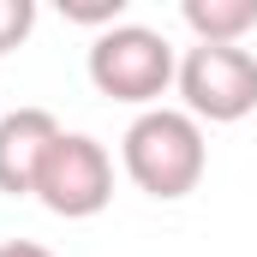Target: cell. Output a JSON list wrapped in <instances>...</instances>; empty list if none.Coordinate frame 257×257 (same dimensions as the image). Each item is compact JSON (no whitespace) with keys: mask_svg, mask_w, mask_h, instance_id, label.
I'll return each mask as SVG.
<instances>
[{"mask_svg":"<svg viewBox=\"0 0 257 257\" xmlns=\"http://www.w3.org/2000/svg\"><path fill=\"white\" fill-rule=\"evenodd\" d=\"M120 168L138 192L162 197H192L203 168H209V144H203V126H197L186 108H144L138 120L120 138Z\"/></svg>","mask_w":257,"mask_h":257,"instance_id":"obj_1","label":"cell"},{"mask_svg":"<svg viewBox=\"0 0 257 257\" xmlns=\"http://www.w3.org/2000/svg\"><path fill=\"white\" fill-rule=\"evenodd\" d=\"M90 84L114 102H132V108H162L168 84L180 78V60L168 48L162 30L150 24H114V30H96L90 42Z\"/></svg>","mask_w":257,"mask_h":257,"instance_id":"obj_2","label":"cell"},{"mask_svg":"<svg viewBox=\"0 0 257 257\" xmlns=\"http://www.w3.org/2000/svg\"><path fill=\"white\" fill-rule=\"evenodd\" d=\"M174 84L197 126H233L257 108V54L239 42H192Z\"/></svg>","mask_w":257,"mask_h":257,"instance_id":"obj_3","label":"cell"},{"mask_svg":"<svg viewBox=\"0 0 257 257\" xmlns=\"http://www.w3.org/2000/svg\"><path fill=\"white\" fill-rule=\"evenodd\" d=\"M36 197L48 215H66V221H90L108 209L114 197V156L102 138L90 132H60L42 174H36Z\"/></svg>","mask_w":257,"mask_h":257,"instance_id":"obj_4","label":"cell"},{"mask_svg":"<svg viewBox=\"0 0 257 257\" xmlns=\"http://www.w3.org/2000/svg\"><path fill=\"white\" fill-rule=\"evenodd\" d=\"M60 120L48 108H12L0 114V192L6 197H36V174L60 138Z\"/></svg>","mask_w":257,"mask_h":257,"instance_id":"obj_5","label":"cell"},{"mask_svg":"<svg viewBox=\"0 0 257 257\" xmlns=\"http://www.w3.org/2000/svg\"><path fill=\"white\" fill-rule=\"evenodd\" d=\"M180 18L197 42H245V30H257V0H186Z\"/></svg>","mask_w":257,"mask_h":257,"instance_id":"obj_6","label":"cell"},{"mask_svg":"<svg viewBox=\"0 0 257 257\" xmlns=\"http://www.w3.org/2000/svg\"><path fill=\"white\" fill-rule=\"evenodd\" d=\"M36 30V0H0V54H12Z\"/></svg>","mask_w":257,"mask_h":257,"instance_id":"obj_7","label":"cell"},{"mask_svg":"<svg viewBox=\"0 0 257 257\" xmlns=\"http://www.w3.org/2000/svg\"><path fill=\"white\" fill-rule=\"evenodd\" d=\"M120 12H126V0H66V18H78V24H102V30L126 24Z\"/></svg>","mask_w":257,"mask_h":257,"instance_id":"obj_8","label":"cell"},{"mask_svg":"<svg viewBox=\"0 0 257 257\" xmlns=\"http://www.w3.org/2000/svg\"><path fill=\"white\" fill-rule=\"evenodd\" d=\"M0 257H54L42 239H0Z\"/></svg>","mask_w":257,"mask_h":257,"instance_id":"obj_9","label":"cell"}]
</instances>
